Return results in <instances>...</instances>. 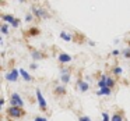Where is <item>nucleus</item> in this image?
<instances>
[{
    "mask_svg": "<svg viewBox=\"0 0 130 121\" xmlns=\"http://www.w3.org/2000/svg\"><path fill=\"white\" fill-rule=\"evenodd\" d=\"M9 111H10V114H11L13 117H15V118L21 117V114H23V111H21L20 107H10Z\"/></svg>",
    "mask_w": 130,
    "mask_h": 121,
    "instance_id": "7ed1b4c3",
    "label": "nucleus"
},
{
    "mask_svg": "<svg viewBox=\"0 0 130 121\" xmlns=\"http://www.w3.org/2000/svg\"><path fill=\"white\" fill-rule=\"evenodd\" d=\"M60 36H62V39H63V40H66V42L71 40V36H70L69 34H66V32H62V34H60Z\"/></svg>",
    "mask_w": 130,
    "mask_h": 121,
    "instance_id": "9b49d317",
    "label": "nucleus"
},
{
    "mask_svg": "<svg viewBox=\"0 0 130 121\" xmlns=\"http://www.w3.org/2000/svg\"><path fill=\"white\" fill-rule=\"evenodd\" d=\"M32 11H34L37 15H39V17H42V18H46V15H48L45 11H43V10H41V9H32Z\"/></svg>",
    "mask_w": 130,
    "mask_h": 121,
    "instance_id": "423d86ee",
    "label": "nucleus"
},
{
    "mask_svg": "<svg viewBox=\"0 0 130 121\" xmlns=\"http://www.w3.org/2000/svg\"><path fill=\"white\" fill-rule=\"evenodd\" d=\"M112 121H123V118H122V115L115 114V115H112Z\"/></svg>",
    "mask_w": 130,
    "mask_h": 121,
    "instance_id": "2eb2a0df",
    "label": "nucleus"
},
{
    "mask_svg": "<svg viewBox=\"0 0 130 121\" xmlns=\"http://www.w3.org/2000/svg\"><path fill=\"white\" fill-rule=\"evenodd\" d=\"M3 20L6 21V22H11V24H13V22H14V21H15L13 15H4V17H3Z\"/></svg>",
    "mask_w": 130,
    "mask_h": 121,
    "instance_id": "f8f14e48",
    "label": "nucleus"
},
{
    "mask_svg": "<svg viewBox=\"0 0 130 121\" xmlns=\"http://www.w3.org/2000/svg\"><path fill=\"white\" fill-rule=\"evenodd\" d=\"M18 72H20V71H17V70H11V72H10V74H6V79H9V81H17V78H18Z\"/></svg>",
    "mask_w": 130,
    "mask_h": 121,
    "instance_id": "20e7f679",
    "label": "nucleus"
},
{
    "mask_svg": "<svg viewBox=\"0 0 130 121\" xmlns=\"http://www.w3.org/2000/svg\"><path fill=\"white\" fill-rule=\"evenodd\" d=\"M98 85H99V88H108L106 86V77H102V79H99V82H98Z\"/></svg>",
    "mask_w": 130,
    "mask_h": 121,
    "instance_id": "1a4fd4ad",
    "label": "nucleus"
},
{
    "mask_svg": "<svg viewBox=\"0 0 130 121\" xmlns=\"http://www.w3.org/2000/svg\"><path fill=\"white\" fill-rule=\"evenodd\" d=\"M11 25H13V27H14V28H17V27H18V21H17V20H15V21H14V22H13V24H11Z\"/></svg>",
    "mask_w": 130,
    "mask_h": 121,
    "instance_id": "b1692460",
    "label": "nucleus"
},
{
    "mask_svg": "<svg viewBox=\"0 0 130 121\" xmlns=\"http://www.w3.org/2000/svg\"><path fill=\"white\" fill-rule=\"evenodd\" d=\"M113 72H115L116 75H120V74H122V68L120 67H115V68H113Z\"/></svg>",
    "mask_w": 130,
    "mask_h": 121,
    "instance_id": "f3484780",
    "label": "nucleus"
},
{
    "mask_svg": "<svg viewBox=\"0 0 130 121\" xmlns=\"http://www.w3.org/2000/svg\"><path fill=\"white\" fill-rule=\"evenodd\" d=\"M78 86H80V89H81L83 92H85V90L88 89V84H87V82H84V81H83V82H80V84H78Z\"/></svg>",
    "mask_w": 130,
    "mask_h": 121,
    "instance_id": "9d476101",
    "label": "nucleus"
},
{
    "mask_svg": "<svg viewBox=\"0 0 130 121\" xmlns=\"http://www.w3.org/2000/svg\"><path fill=\"white\" fill-rule=\"evenodd\" d=\"M80 121H91V120H90V117H81Z\"/></svg>",
    "mask_w": 130,
    "mask_h": 121,
    "instance_id": "4be33fe9",
    "label": "nucleus"
},
{
    "mask_svg": "<svg viewBox=\"0 0 130 121\" xmlns=\"http://www.w3.org/2000/svg\"><path fill=\"white\" fill-rule=\"evenodd\" d=\"M10 103H11V107H23L24 106V102L23 99L20 98V95L18 93H13L11 95V99H10Z\"/></svg>",
    "mask_w": 130,
    "mask_h": 121,
    "instance_id": "f257e3e1",
    "label": "nucleus"
},
{
    "mask_svg": "<svg viewBox=\"0 0 130 121\" xmlns=\"http://www.w3.org/2000/svg\"><path fill=\"white\" fill-rule=\"evenodd\" d=\"M20 74L23 75V78L25 79V81H31V79H32V78H31V75H29V74L25 70H20Z\"/></svg>",
    "mask_w": 130,
    "mask_h": 121,
    "instance_id": "0eeeda50",
    "label": "nucleus"
},
{
    "mask_svg": "<svg viewBox=\"0 0 130 121\" xmlns=\"http://www.w3.org/2000/svg\"><path fill=\"white\" fill-rule=\"evenodd\" d=\"M25 20H27V21H31V20H32V15H27Z\"/></svg>",
    "mask_w": 130,
    "mask_h": 121,
    "instance_id": "393cba45",
    "label": "nucleus"
},
{
    "mask_svg": "<svg viewBox=\"0 0 130 121\" xmlns=\"http://www.w3.org/2000/svg\"><path fill=\"white\" fill-rule=\"evenodd\" d=\"M113 84H115V81H113L112 78H106V86L108 88H112Z\"/></svg>",
    "mask_w": 130,
    "mask_h": 121,
    "instance_id": "4468645a",
    "label": "nucleus"
},
{
    "mask_svg": "<svg viewBox=\"0 0 130 121\" xmlns=\"http://www.w3.org/2000/svg\"><path fill=\"white\" fill-rule=\"evenodd\" d=\"M56 92H59V93H64V88L57 86V88H56Z\"/></svg>",
    "mask_w": 130,
    "mask_h": 121,
    "instance_id": "6ab92c4d",
    "label": "nucleus"
},
{
    "mask_svg": "<svg viewBox=\"0 0 130 121\" xmlns=\"http://www.w3.org/2000/svg\"><path fill=\"white\" fill-rule=\"evenodd\" d=\"M35 121H48V120L43 118V117H37V118H35Z\"/></svg>",
    "mask_w": 130,
    "mask_h": 121,
    "instance_id": "412c9836",
    "label": "nucleus"
},
{
    "mask_svg": "<svg viewBox=\"0 0 130 121\" xmlns=\"http://www.w3.org/2000/svg\"><path fill=\"white\" fill-rule=\"evenodd\" d=\"M37 98H38V102H39V107L42 110H45L46 109V100L43 99V96H42V93H41L39 89H37Z\"/></svg>",
    "mask_w": 130,
    "mask_h": 121,
    "instance_id": "f03ea898",
    "label": "nucleus"
},
{
    "mask_svg": "<svg viewBox=\"0 0 130 121\" xmlns=\"http://www.w3.org/2000/svg\"><path fill=\"white\" fill-rule=\"evenodd\" d=\"M59 61L62 63V64H67L69 61H71V57L69 56V54L63 53V54H60V56H59Z\"/></svg>",
    "mask_w": 130,
    "mask_h": 121,
    "instance_id": "39448f33",
    "label": "nucleus"
},
{
    "mask_svg": "<svg viewBox=\"0 0 130 121\" xmlns=\"http://www.w3.org/2000/svg\"><path fill=\"white\" fill-rule=\"evenodd\" d=\"M102 117H104V121H109V115H108L106 113H104V114H102Z\"/></svg>",
    "mask_w": 130,
    "mask_h": 121,
    "instance_id": "aec40b11",
    "label": "nucleus"
},
{
    "mask_svg": "<svg viewBox=\"0 0 130 121\" xmlns=\"http://www.w3.org/2000/svg\"><path fill=\"white\" fill-rule=\"evenodd\" d=\"M62 81L64 82V84H67V82L70 81V75H69V74H63V75H62Z\"/></svg>",
    "mask_w": 130,
    "mask_h": 121,
    "instance_id": "ddd939ff",
    "label": "nucleus"
},
{
    "mask_svg": "<svg viewBox=\"0 0 130 121\" xmlns=\"http://www.w3.org/2000/svg\"><path fill=\"white\" fill-rule=\"evenodd\" d=\"M32 57H34L35 60H39L41 57H42V54H41V53H38V52H34V53H32Z\"/></svg>",
    "mask_w": 130,
    "mask_h": 121,
    "instance_id": "dca6fc26",
    "label": "nucleus"
},
{
    "mask_svg": "<svg viewBox=\"0 0 130 121\" xmlns=\"http://www.w3.org/2000/svg\"><path fill=\"white\" fill-rule=\"evenodd\" d=\"M38 67V65L37 64H34V63H32V64H31V68H32V70H35V68H37Z\"/></svg>",
    "mask_w": 130,
    "mask_h": 121,
    "instance_id": "a878e982",
    "label": "nucleus"
},
{
    "mask_svg": "<svg viewBox=\"0 0 130 121\" xmlns=\"http://www.w3.org/2000/svg\"><path fill=\"white\" fill-rule=\"evenodd\" d=\"M2 32H3V34H7V32H9V27L3 25V27H2Z\"/></svg>",
    "mask_w": 130,
    "mask_h": 121,
    "instance_id": "a211bd4d",
    "label": "nucleus"
},
{
    "mask_svg": "<svg viewBox=\"0 0 130 121\" xmlns=\"http://www.w3.org/2000/svg\"><path fill=\"white\" fill-rule=\"evenodd\" d=\"M110 93V88H102V89H99V92L96 93V95H109Z\"/></svg>",
    "mask_w": 130,
    "mask_h": 121,
    "instance_id": "6e6552de",
    "label": "nucleus"
},
{
    "mask_svg": "<svg viewBox=\"0 0 130 121\" xmlns=\"http://www.w3.org/2000/svg\"><path fill=\"white\" fill-rule=\"evenodd\" d=\"M124 56H126V57L130 56V50H129V49H127V50H124Z\"/></svg>",
    "mask_w": 130,
    "mask_h": 121,
    "instance_id": "5701e85b",
    "label": "nucleus"
}]
</instances>
